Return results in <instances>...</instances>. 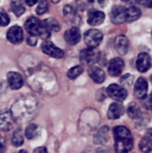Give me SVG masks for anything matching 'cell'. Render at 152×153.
<instances>
[{"label": "cell", "instance_id": "obj_7", "mask_svg": "<svg viewBox=\"0 0 152 153\" xmlns=\"http://www.w3.org/2000/svg\"><path fill=\"white\" fill-rule=\"evenodd\" d=\"M148 89V85L147 80L144 78L139 77L134 85V96L139 100H145L147 97Z\"/></svg>", "mask_w": 152, "mask_h": 153}, {"label": "cell", "instance_id": "obj_28", "mask_svg": "<svg viewBox=\"0 0 152 153\" xmlns=\"http://www.w3.org/2000/svg\"><path fill=\"white\" fill-rule=\"evenodd\" d=\"M63 14L68 19V20L70 21H74L76 17V12L74 10L72 6L66 4V5L64 6L63 7Z\"/></svg>", "mask_w": 152, "mask_h": 153}, {"label": "cell", "instance_id": "obj_17", "mask_svg": "<svg viewBox=\"0 0 152 153\" xmlns=\"http://www.w3.org/2000/svg\"><path fill=\"white\" fill-rule=\"evenodd\" d=\"M105 19V14L104 12L100 11V10H90L88 13L87 22L89 25L95 26V25H99L104 22Z\"/></svg>", "mask_w": 152, "mask_h": 153}, {"label": "cell", "instance_id": "obj_3", "mask_svg": "<svg viewBox=\"0 0 152 153\" xmlns=\"http://www.w3.org/2000/svg\"><path fill=\"white\" fill-rule=\"evenodd\" d=\"M83 40L84 43H86L88 48L90 49H95L98 46L103 40V34L98 29L92 28L83 34Z\"/></svg>", "mask_w": 152, "mask_h": 153}, {"label": "cell", "instance_id": "obj_15", "mask_svg": "<svg viewBox=\"0 0 152 153\" xmlns=\"http://www.w3.org/2000/svg\"><path fill=\"white\" fill-rule=\"evenodd\" d=\"M115 47L119 55H125L129 49V41L128 37L123 34L117 36L115 40Z\"/></svg>", "mask_w": 152, "mask_h": 153}, {"label": "cell", "instance_id": "obj_6", "mask_svg": "<svg viewBox=\"0 0 152 153\" xmlns=\"http://www.w3.org/2000/svg\"><path fill=\"white\" fill-rule=\"evenodd\" d=\"M41 49L46 55L55 58H61L65 55L62 49L58 48L52 42L49 40H46L42 43Z\"/></svg>", "mask_w": 152, "mask_h": 153}, {"label": "cell", "instance_id": "obj_8", "mask_svg": "<svg viewBox=\"0 0 152 153\" xmlns=\"http://www.w3.org/2000/svg\"><path fill=\"white\" fill-rule=\"evenodd\" d=\"M14 117L11 112L4 111L0 114V130L3 131H8L13 128Z\"/></svg>", "mask_w": 152, "mask_h": 153}, {"label": "cell", "instance_id": "obj_5", "mask_svg": "<svg viewBox=\"0 0 152 153\" xmlns=\"http://www.w3.org/2000/svg\"><path fill=\"white\" fill-rule=\"evenodd\" d=\"M80 61L83 64L91 66L99 60L100 54L95 49H84L80 52Z\"/></svg>", "mask_w": 152, "mask_h": 153}, {"label": "cell", "instance_id": "obj_26", "mask_svg": "<svg viewBox=\"0 0 152 153\" xmlns=\"http://www.w3.org/2000/svg\"><path fill=\"white\" fill-rule=\"evenodd\" d=\"M128 116L132 119H137L140 115V109L136 103L132 102L128 105L127 109Z\"/></svg>", "mask_w": 152, "mask_h": 153}, {"label": "cell", "instance_id": "obj_39", "mask_svg": "<svg viewBox=\"0 0 152 153\" xmlns=\"http://www.w3.org/2000/svg\"><path fill=\"white\" fill-rule=\"evenodd\" d=\"M151 83H152V76H151Z\"/></svg>", "mask_w": 152, "mask_h": 153}, {"label": "cell", "instance_id": "obj_24", "mask_svg": "<svg viewBox=\"0 0 152 153\" xmlns=\"http://www.w3.org/2000/svg\"><path fill=\"white\" fill-rule=\"evenodd\" d=\"M10 8L16 16H20L25 10V7L21 1H12L10 2Z\"/></svg>", "mask_w": 152, "mask_h": 153}, {"label": "cell", "instance_id": "obj_1", "mask_svg": "<svg viewBox=\"0 0 152 153\" xmlns=\"http://www.w3.org/2000/svg\"><path fill=\"white\" fill-rule=\"evenodd\" d=\"M114 147L116 153H128L132 149L134 139L131 131L123 126L113 128Z\"/></svg>", "mask_w": 152, "mask_h": 153}, {"label": "cell", "instance_id": "obj_37", "mask_svg": "<svg viewBox=\"0 0 152 153\" xmlns=\"http://www.w3.org/2000/svg\"><path fill=\"white\" fill-rule=\"evenodd\" d=\"M37 2V0H27V1H25V3H26L27 5L28 6H33Z\"/></svg>", "mask_w": 152, "mask_h": 153}, {"label": "cell", "instance_id": "obj_2", "mask_svg": "<svg viewBox=\"0 0 152 153\" xmlns=\"http://www.w3.org/2000/svg\"><path fill=\"white\" fill-rule=\"evenodd\" d=\"M25 28L27 32L32 36H40L45 39L50 37V31L46 29L43 21L35 16H31L25 21Z\"/></svg>", "mask_w": 152, "mask_h": 153}, {"label": "cell", "instance_id": "obj_14", "mask_svg": "<svg viewBox=\"0 0 152 153\" xmlns=\"http://www.w3.org/2000/svg\"><path fill=\"white\" fill-rule=\"evenodd\" d=\"M7 83L12 90H18L23 85L22 76L16 72H9L7 75Z\"/></svg>", "mask_w": 152, "mask_h": 153}, {"label": "cell", "instance_id": "obj_22", "mask_svg": "<svg viewBox=\"0 0 152 153\" xmlns=\"http://www.w3.org/2000/svg\"><path fill=\"white\" fill-rule=\"evenodd\" d=\"M39 133H40L39 126L34 123L29 124L26 127L25 131V134L28 140H32V139L35 138L36 137H37Z\"/></svg>", "mask_w": 152, "mask_h": 153}, {"label": "cell", "instance_id": "obj_16", "mask_svg": "<svg viewBox=\"0 0 152 153\" xmlns=\"http://www.w3.org/2000/svg\"><path fill=\"white\" fill-rule=\"evenodd\" d=\"M140 150L144 153L152 152V128L146 131L144 137L139 143Z\"/></svg>", "mask_w": 152, "mask_h": 153}, {"label": "cell", "instance_id": "obj_35", "mask_svg": "<svg viewBox=\"0 0 152 153\" xmlns=\"http://www.w3.org/2000/svg\"><path fill=\"white\" fill-rule=\"evenodd\" d=\"M34 153H48V150L44 146H40L34 149Z\"/></svg>", "mask_w": 152, "mask_h": 153}, {"label": "cell", "instance_id": "obj_32", "mask_svg": "<svg viewBox=\"0 0 152 153\" xmlns=\"http://www.w3.org/2000/svg\"><path fill=\"white\" fill-rule=\"evenodd\" d=\"M144 105L146 108L152 109V95L151 94L149 97H147L145 99Z\"/></svg>", "mask_w": 152, "mask_h": 153}, {"label": "cell", "instance_id": "obj_29", "mask_svg": "<svg viewBox=\"0 0 152 153\" xmlns=\"http://www.w3.org/2000/svg\"><path fill=\"white\" fill-rule=\"evenodd\" d=\"M10 23V17L4 9H0V25L7 26Z\"/></svg>", "mask_w": 152, "mask_h": 153}, {"label": "cell", "instance_id": "obj_36", "mask_svg": "<svg viewBox=\"0 0 152 153\" xmlns=\"http://www.w3.org/2000/svg\"><path fill=\"white\" fill-rule=\"evenodd\" d=\"M142 4L147 7H152V1H142Z\"/></svg>", "mask_w": 152, "mask_h": 153}, {"label": "cell", "instance_id": "obj_30", "mask_svg": "<svg viewBox=\"0 0 152 153\" xmlns=\"http://www.w3.org/2000/svg\"><path fill=\"white\" fill-rule=\"evenodd\" d=\"M49 5L46 1H40L36 8V13L38 15H43L48 11Z\"/></svg>", "mask_w": 152, "mask_h": 153}, {"label": "cell", "instance_id": "obj_41", "mask_svg": "<svg viewBox=\"0 0 152 153\" xmlns=\"http://www.w3.org/2000/svg\"><path fill=\"white\" fill-rule=\"evenodd\" d=\"M151 95H152V94H151Z\"/></svg>", "mask_w": 152, "mask_h": 153}, {"label": "cell", "instance_id": "obj_20", "mask_svg": "<svg viewBox=\"0 0 152 153\" xmlns=\"http://www.w3.org/2000/svg\"><path fill=\"white\" fill-rule=\"evenodd\" d=\"M125 19L127 22H131L137 20L141 16V10L134 5H130L125 7Z\"/></svg>", "mask_w": 152, "mask_h": 153}, {"label": "cell", "instance_id": "obj_13", "mask_svg": "<svg viewBox=\"0 0 152 153\" xmlns=\"http://www.w3.org/2000/svg\"><path fill=\"white\" fill-rule=\"evenodd\" d=\"M81 34L77 27H72L64 33V40L69 45H75L80 41Z\"/></svg>", "mask_w": 152, "mask_h": 153}, {"label": "cell", "instance_id": "obj_21", "mask_svg": "<svg viewBox=\"0 0 152 153\" xmlns=\"http://www.w3.org/2000/svg\"><path fill=\"white\" fill-rule=\"evenodd\" d=\"M108 131H109V128L108 126H104L101 127L97 133L95 134V135L94 136V141L96 143H104L108 139Z\"/></svg>", "mask_w": 152, "mask_h": 153}, {"label": "cell", "instance_id": "obj_11", "mask_svg": "<svg viewBox=\"0 0 152 153\" xmlns=\"http://www.w3.org/2000/svg\"><path fill=\"white\" fill-rule=\"evenodd\" d=\"M110 20L116 25L123 23L125 19V9L122 6L116 5L112 7L110 13Z\"/></svg>", "mask_w": 152, "mask_h": 153}, {"label": "cell", "instance_id": "obj_27", "mask_svg": "<svg viewBox=\"0 0 152 153\" xmlns=\"http://www.w3.org/2000/svg\"><path fill=\"white\" fill-rule=\"evenodd\" d=\"M83 71V69L81 66L77 65L75 66L72 68L70 69L69 70L67 73V76L69 79H72V80H74V79H77L79 76L82 74Z\"/></svg>", "mask_w": 152, "mask_h": 153}, {"label": "cell", "instance_id": "obj_4", "mask_svg": "<svg viewBox=\"0 0 152 153\" xmlns=\"http://www.w3.org/2000/svg\"><path fill=\"white\" fill-rule=\"evenodd\" d=\"M107 94L113 100L122 102L127 98L128 92L123 86L117 84H111L107 88Z\"/></svg>", "mask_w": 152, "mask_h": 153}, {"label": "cell", "instance_id": "obj_31", "mask_svg": "<svg viewBox=\"0 0 152 153\" xmlns=\"http://www.w3.org/2000/svg\"><path fill=\"white\" fill-rule=\"evenodd\" d=\"M133 81H134V76L130 74H126L122 77V79H121V83H122V85L130 86L132 84Z\"/></svg>", "mask_w": 152, "mask_h": 153}, {"label": "cell", "instance_id": "obj_34", "mask_svg": "<svg viewBox=\"0 0 152 153\" xmlns=\"http://www.w3.org/2000/svg\"><path fill=\"white\" fill-rule=\"evenodd\" d=\"M27 43H28V45H31V46H35L37 43V37L36 36L31 35L27 39Z\"/></svg>", "mask_w": 152, "mask_h": 153}, {"label": "cell", "instance_id": "obj_18", "mask_svg": "<svg viewBox=\"0 0 152 153\" xmlns=\"http://www.w3.org/2000/svg\"><path fill=\"white\" fill-rule=\"evenodd\" d=\"M88 75L95 83L101 84L105 79V73L102 69L97 67H91L88 69Z\"/></svg>", "mask_w": 152, "mask_h": 153}, {"label": "cell", "instance_id": "obj_23", "mask_svg": "<svg viewBox=\"0 0 152 153\" xmlns=\"http://www.w3.org/2000/svg\"><path fill=\"white\" fill-rule=\"evenodd\" d=\"M43 22L46 29L49 31H50V32L51 31L57 32V31H58L61 29L59 22L56 19H54V18H48V19H46L45 20H43Z\"/></svg>", "mask_w": 152, "mask_h": 153}, {"label": "cell", "instance_id": "obj_19", "mask_svg": "<svg viewBox=\"0 0 152 153\" xmlns=\"http://www.w3.org/2000/svg\"><path fill=\"white\" fill-rule=\"evenodd\" d=\"M124 114V108L120 103H113L107 111V117L110 120L119 119Z\"/></svg>", "mask_w": 152, "mask_h": 153}, {"label": "cell", "instance_id": "obj_10", "mask_svg": "<svg viewBox=\"0 0 152 153\" xmlns=\"http://www.w3.org/2000/svg\"><path fill=\"white\" fill-rule=\"evenodd\" d=\"M7 39L13 44H19L23 40V31L21 27L13 25L7 32Z\"/></svg>", "mask_w": 152, "mask_h": 153}, {"label": "cell", "instance_id": "obj_38", "mask_svg": "<svg viewBox=\"0 0 152 153\" xmlns=\"http://www.w3.org/2000/svg\"><path fill=\"white\" fill-rule=\"evenodd\" d=\"M19 153H28V152H27L26 150H24V149H22V150L19 151Z\"/></svg>", "mask_w": 152, "mask_h": 153}, {"label": "cell", "instance_id": "obj_12", "mask_svg": "<svg viewBox=\"0 0 152 153\" xmlns=\"http://www.w3.org/2000/svg\"><path fill=\"white\" fill-rule=\"evenodd\" d=\"M125 63L121 58H114L110 61L108 65V73L111 76H118L122 73Z\"/></svg>", "mask_w": 152, "mask_h": 153}, {"label": "cell", "instance_id": "obj_40", "mask_svg": "<svg viewBox=\"0 0 152 153\" xmlns=\"http://www.w3.org/2000/svg\"><path fill=\"white\" fill-rule=\"evenodd\" d=\"M151 36H152V31H151Z\"/></svg>", "mask_w": 152, "mask_h": 153}, {"label": "cell", "instance_id": "obj_9", "mask_svg": "<svg viewBox=\"0 0 152 153\" xmlns=\"http://www.w3.org/2000/svg\"><path fill=\"white\" fill-rule=\"evenodd\" d=\"M137 68L140 73H145L151 67V59L150 55L146 52L139 54L136 62Z\"/></svg>", "mask_w": 152, "mask_h": 153}, {"label": "cell", "instance_id": "obj_25", "mask_svg": "<svg viewBox=\"0 0 152 153\" xmlns=\"http://www.w3.org/2000/svg\"><path fill=\"white\" fill-rule=\"evenodd\" d=\"M12 144L14 146H20L23 144L24 143V137L23 134H22V131L21 129H16L14 131V133L13 134L12 136Z\"/></svg>", "mask_w": 152, "mask_h": 153}, {"label": "cell", "instance_id": "obj_33", "mask_svg": "<svg viewBox=\"0 0 152 153\" xmlns=\"http://www.w3.org/2000/svg\"><path fill=\"white\" fill-rule=\"evenodd\" d=\"M6 143L4 137L0 135V153H5Z\"/></svg>", "mask_w": 152, "mask_h": 153}]
</instances>
